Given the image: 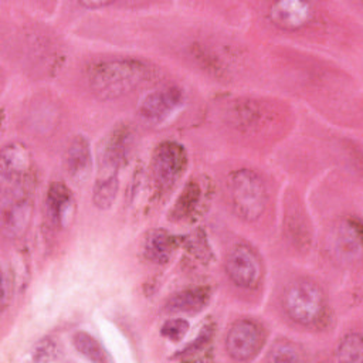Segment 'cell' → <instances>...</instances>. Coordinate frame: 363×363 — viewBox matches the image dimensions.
I'll use <instances>...</instances> for the list:
<instances>
[{
    "label": "cell",
    "mask_w": 363,
    "mask_h": 363,
    "mask_svg": "<svg viewBox=\"0 0 363 363\" xmlns=\"http://www.w3.org/2000/svg\"><path fill=\"white\" fill-rule=\"evenodd\" d=\"M153 75V68L139 58H111L88 69V84L102 101L118 99L142 86Z\"/></svg>",
    "instance_id": "1"
},
{
    "label": "cell",
    "mask_w": 363,
    "mask_h": 363,
    "mask_svg": "<svg viewBox=\"0 0 363 363\" xmlns=\"http://www.w3.org/2000/svg\"><path fill=\"white\" fill-rule=\"evenodd\" d=\"M282 306L291 320L298 325L319 326L328 315L326 298L322 288L306 278L291 282L282 296Z\"/></svg>",
    "instance_id": "2"
},
{
    "label": "cell",
    "mask_w": 363,
    "mask_h": 363,
    "mask_svg": "<svg viewBox=\"0 0 363 363\" xmlns=\"http://www.w3.org/2000/svg\"><path fill=\"white\" fill-rule=\"evenodd\" d=\"M228 197L234 213L244 221L261 218L267 207V189L262 177L251 169H238L228 176Z\"/></svg>",
    "instance_id": "3"
},
{
    "label": "cell",
    "mask_w": 363,
    "mask_h": 363,
    "mask_svg": "<svg viewBox=\"0 0 363 363\" xmlns=\"http://www.w3.org/2000/svg\"><path fill=\"white\" fill-rule=\"evenodd\" d=\"M33 213L30 180L10 184L9 193L3 197L1 221L6 234L18 237L27 228Z\"/></svg>",
    "instance_id": "4"
},
{
    "label": "cell",
    "mask_w": 363,
    "mask_h": 363,
    "mask_svg": "<svg viewBox=\"0 0 363 363\" xmlns=\"http://www.w3.org/2000/svg\"><path fill=\"white\" fill-rule=\"evenodd\" d=\"M265 343V330L254 319L242 318L235 320L225 336L227 353L240 362L254 359Z\"/></svg>",
    "instance_id": "5"
},
{
    "label": "cell",
    "mask_w": 363,
    "mask_h": 363,
    "mask_svg": "<svg viewBox=\"0 0 363 363\" xmlns=\"http://www.w3.org/2000/svg\"><path fill=\"white\" fill-rule=\"evenodd\" d=\"M228 278L240 288H254L262 277V262L255 250L247 244L234 245L225 259Z\"/></svg>",
    "instance_id": "6"
},
{
    "label": "cell",
    "mask_w": 363,
    "mask_h": 363,
    "mask_svg": "<svg viewBox=\"0 0 363 363\" xmlns=\"http://www.w3.org/2000/svg\"><path fill=\"white\" fill-rule=\"evenodd\" d=\"M187 167V153L183 145L166 140L153 152L152 169L157 184L163 189L174 184Z\"/></svg>",
    "instance_id": "7"
},
{
    "label": "cell",
    "mask_w": 363,
    "mask_h": 363,
    "mask_svg": "<svg viewBox=\"0 0 363 363\" xmlns=\"http://www.w3.org/2000/svg\"><path fill=\"white\" fill-rule=\"evenodd\" d=\"M184 102V92L177 86H166L147 94L139 106L140 116L153 123H160L174 113Z\"/></svg>",
    "instance_id": "8"
},
{
    "label": "cell",
    "mask_w": 363,
    "mask_h": 363,
    "mask_svg": "<svg viewBox=\"0 0 363 363\" xmlns=\"http://www.w3.org/2000/svg\"><path fill=\"white\" fill-rule=\"evenodd\" d=\"M0 169L3 182L17 184L30 180L31 156L28 149L17 142L9 143L1 149Z\"/></svg>",
    "instance_id": "9"
},
{
    "label": "cell",
    "mask_w": 363,
    "mask_h": 363,
    "mask_svg": "<svg viewBox=\"0 0 363 363\" xmlns=\"http://www.w3.org/2000/svg\"><path fill=\"white\" fill-rule=\"evenodd\" d=\"M272 24L282 30H298L306 26L312 16V6L299 0H284L274 3L268 11Z\"/></svg>",
    "instance_id": "10"
},
{
    "label": "cell",
    "mask_w": 363,
    "mask_h": 363,
    "mask_svg": "<svg viewBox=\"0 0 363 363\" xmlns=\"http://www.w3.org/2000/svg\"><path fill=\"white\" fill-rule=\"evenodd\" d=\"M132 146V132L129 126L121 125L115 128L111 135L106 138L101 157H99V166L111 167L115 170H119V167L125 163Z\"/></svg>",
    "instance_id": "11"
},
{
    "label": "cell",
    "mask_w": 363,
    "mask_h": 363,
    "mask_svg": "<svg viewBox=\"0 0 363 363\" xmlns=\"http://www.w3.org/2000/svg\"><path fill=\"white\" fill-rule=\"evenodd\" d=\"M92 166L91 147L85 136H75L68 145L64 155V169L69 179L74 182H81L89 173Z\"/></svg>",
    "instance_id": "12"
},
{
    "label": "cell",
    "mask_w": 363,
    "mask_h": 363,
    "mask_svg": "<svg viewBox=\"0 0 363 363\" xmlns=\"http://www.w3.org/2000/svg\"><path fill=\"white\" fill-rule=\"evenodd\" d=\"M47 211L51 221L65 227L74 216V199L69 189L62 183H52L47 193Z\"/></svg>",
    "instance_id": "13"
},
{
    "label": "cell",
    "mask_w": 363,
    "mask_h": 363,
    "mask_svg": "<svg viewBox=\"0 0 363 363\" xmlns=\"http://www.w3.org/2000/svg\"><path fill=\"white\" fill-rule=\"evenodd\" d=\"M211 292L207 286H196L174 294L166 302L167 312H199L210 301Z\"/></svg>",
    "instance_id": "14"
},
{
    "label": "cell",
    "mask_w": 363,
    "mask_h": 363,
    "mask_svg": "<svg viewBox=\"0 0 363 363\" xmlns=\"http://www.w3.org/2000/svg\"><path fill=\"white\" fill-rule=\"evenodd\" d=\"M177 247V240L164 230H153L145 240V255L155 264H166Z\"/></svg>",
    "instance_id": "15"
},
{
    "label": "cell",
    "mask_w": 363,
    "mask_h": 363,
    "mask_svg": "<svg viewBox=\"0 0 363 363\" xmlns=\"http://www.w3.org/2000/svg\"><path fill=\"white\" fill-rule=\"evenodd\" d=\"M360 223L353 218L346 220L337 230L336 245L339 252H342V255L353 257L354 252L360 251Z\"/></svg>",
    "instance_id": "16"
},
{
    "label": "cell",
    "mask_w": 363,
    "mask_h": 363,
    "mask_svg": "<svg viewBox=\"0 0 363 363\" xmlns=\"http://www.w3.org/2000/svg\"><path fill=\"white\" fill-rule=\"evenodd\" d=\"M74 347L78 353H81L85 359L96 363H104L108 360V356L99 342L86 332H77L72 336Z\"/></svg>",
    "instance_id": "17"
},
{
    "label": "cell",
    "mask_w": 363,
    "mask_h": 363,
    "mask_svg": "<svg viewBox=\"0 0 363 363\" xmlns=\"http://www.w3.org/2000/svg\"><path fill=\"white\" fill-rule=\"evenodd\" d=\"M336 359L340 362H362L363 357V339L360 333H347L337 345L335 352Z\"/></svg>",
    "instance_id": "18"
},
{
    "label": "cell",
    "mask_w": 363,
    "mask_h": 363,
    "mask_svg": "<svg viewBox=\"0 0 363 363\" xmlns=\"http://www.w3.org/2000/svg\"><path fill=\"white\" fill-rule=\"evenodd\" d=\"M200 197H201V190L200 186L196 182H190L183 193L180 194V197L176 201L174 206V214L179 218H184L187 217L191 211H194V208L199 206L200 203Z\"/></svg>",
    "instance_id": "19"
},
{
    "label": "cell",
    "mask_w": 363,
    "mask_h": 363,
    "mask_svg": "<svg viewBox=\"0 0 363 363\" xmlns=\"http://www.w3.org/2000/svg\"><path fill=\"white\" fill-rule=\"evenodd\" d=\"M118 179H96L94 187V203L98 208H108L118 193Z\"/></svg>",
    "instance_id": "20"
},
{
    "label": "cell",
    "mask_w": 363,
    "mask_h": 363,
    "mask_svg": "<svg viewBox=\"0 0 363 363\" xmlns=\"http://www.w3.org/2000/svg\"><path fill=\"white\" fill-rule=\"evenodd\" d=\"M268 359L272 362H299L302 360V352L288 339H279L272 345Z\"/></svg>",
    "instance_id": "21"
},
{
    "label": "cell",
    "mask_w": 363,
    "mask_h": 363,
    "mask_svg": "<svg viewBox=\"0 0 363 363\" xmlns=\"http://www.w3.org/2000/svg\"><path fill=\"white\" fill-rule=\"evenodd\" d=\"M211 337H213V326L206 325L201 329V332L199 333V336L196 337V340H193V343L187 345L184 347V350H182L183 353L180 354V357L191 360V359H197L199 353L208 352V346H210Z\"/></svg>",
    "instance_id": "22"
},
{
    "label": "cell",
    "mask_w": 363,
    "mask_h": 363,
    "mask_svg": "<svg viewBox=\"0 0 363 363\" xmlns=\"http://www.w3.org/2000/svg\"><path fill=\"white\" fill-rule=\"evenodd\" d=\"M187 332H189V322L183 318L169 319L162 325V329H160V333L172 342H180Z\"/></svg>",
    "instance_id": "23"
},
{
    "label": "cell",
    "mask_w": 363,
    "mask_h": 363,
    "mask_svg": "<svg viewBox=\"0 0 363 363\" xmlns=\"http://www.w3.org/2000/svg\"><path fill=\"white\" fill-rule=\"evenodd\" d=\"M58 354H60V350L57 343L52 339L45 337L35 345L33 359L35 362H52L58 359Z\"/></svg>",
    "instance_id": "24"
},
{
    "label": "cell",
    "mask_w": 363,
    "mask_h": 363,
    "mask_svg": "<svg viewBox=\"0 0 363 363\" xmlns=\"http://www.w3.org/2000/svg\"><path fill=\"white\" fill-rule=\"evenodd\" d=\"M1 306L3 309L7 308L9 301L11 298V292H13V274L9 269L3 271V278H1Z\"/></svg>",
    "instance_id": "25"
},
{
    "label": "cell",
    "mask_w": 363,
    "mask_h": 363,
    "mask_svg": "<svg viewBox=\"0 0 363 363\" xmlns=\"http://www.w3.org/2000/svg\"><path fill=\"white\" fill-rule=\"evenodd\" d=\"M112 4L111 1H81V6H85L88 9H96V7H104Z\"/></svg>",
    "instance_id": "26"
}]
</instances>
